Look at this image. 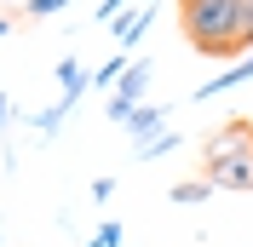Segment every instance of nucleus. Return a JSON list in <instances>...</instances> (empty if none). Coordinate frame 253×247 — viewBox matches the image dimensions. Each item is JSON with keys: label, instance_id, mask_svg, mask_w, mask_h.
<instances>
[{"label": "nucleus", "instance_id": "1", "mask_svg": "<svg viewBox=\"0 0 253 247\" xmlns=\"http://www.w3.org/2000/svg\"><path fill=\"white\" fill-rule=\"evenodd\" d=\"M178 23L202 58L253 52V0H178Z\"/></svg>", "mask_w": 253, "mask_h": 247}, {"label": "nucleus", "instance_id": "2", "mask_svg": "<svg viewBox=\"0 0 253 247\" xmlns=\"http://www.w3.org/2000/svg\"><path fill=\"white\" fill-rule=\"evenodd\" d=\"M202 178L230 196H253V121L219 126L202 150Z\"/></svg>", "mask_w": 253, "mask_h": 247}, {"label": "nucleus", "instance_id": "3", "mask_svg": "<svg viewBox=\"0 0 253 247\" xmlns=\"http://www.w3.org/2000/svg\"><path fill=\"white\" fill-rule=\"evenodd\" d=\"M150 75H156V69H150V58L126 63V75L110 86V104H104V109H110V121H121V126H126V115L138 109V98H144V86H150Z\"/></svg>", "mask_w": 253, "mask_h": 247}, {"label": "nucleus", "instance_id": "4", "mask_svg": "<svg viewBox=\"0 0 253 247\" xmlns=\"http://www.w3.org/2000/svg\"><path fill=\"white\" fill-rule=\"evenodd\" d=\"M126 132H132V150H144L150 138L167 132V109H161V104H138L132 115H126Z\"/></svg>", "mask_w": 253, "mask_h": 247}, {"label": "nucleus", "instance_id": "5", "mask_svg": "<svg viewBox=\"0 0 253 247\" xmlns=\"http://www.w3.org/2000/svg\"><path fill=\"white\" fill-rule=\"evenodd\" d=\"M248 81H253V52H248L242 63H230V69H219L213 81H202L196 98H219V92H230V86H248Z\"/></svg>", "mask_w": 253, "mask_h": 247}, {"label": "nucleus", "instance_id": "6", "mask_svg": "<svg viewBox=\"0 0 253 247\" xmlns=\"http://www.w3.org/2000/svg\"><path fill=\"white\" fill-rule=\"evenodd\" d=\"M52 75H58V86H63V104H81V92L92 86V75H86L75 58H58V69H52Z\"/></svg>", "mask_w": 253, "mask_h": 247}, {"label": "nucleus", "instance_id": "7", "mask_svg": "<svg viewBox=\"0 0 253 247\" xmlns=\"http://www.w3.org/2000/svg\"><path fill=\"white\" fill-rule=\"evenodd\" d=\"M150 17H156V12H126V17H115V41H121V52L132 46L144 29H150Z\"/></svg>", "mask_w": 253, "mask_h": 247}, {"label": "nucleus", "instance_id": "8", "mask_svg": "<svg viewBox=\"0 0 253 247\" xmlns=\"http://www.w3.org/2000/svg\"><path fill=\"white\" fill-rule=\"evenodd\" d=\"M126 63H132V58H126V52H115V58H104V63H98V69H92V86H98V92H110L115 81L126 75Z\"/></svg>", "mask_w": 253, "mask_h": 247}, {"label": "nucleus", "instance_id": "9", "mask_svg": "<svg viewBox=\"0 0 253 247\" xmlns=\"http://www.w3.org/2000/svg\"><path fill=\"white\" fill-rule=\"evenodd\" d=\"M207 196H213L207 178H178V184H173V201H178V207H202Z\"/></svg>", "mask_w": 253, "mask_h": 247}, {"label": "nucleus", "instance_id": "10", "mask_svg": "<svg viewBox=\"0 0 253 247\" xmlns=\"http://www.w3.org/2000/svg\"><path fill=\"white\" fill-rule=\"evenodd\" d=\"M167 150H178V132H161V138H150L144 150H132V155H138V161H161Z\"/></svg>", "mask_w": 253, "mask_h": 247}, {"label": "nucleus", "instance_id": "11", "mask_svg": "<svg viewBox=\"0 0 253 247\" xmlns=\"http://www.w3.org/2000/svg\"><path fill=\"white\" fill-rule=\"evenodd\" d=\"M63 115H69V104H52V109H41V115H35V126H41V132L52 138V132L63 126Z\"/></svg>", "mask_w": 253, "mask_h": 247}, {"label": "nucleus", "instance_id": "12", "mask_svg": "<svg viewBox=\"0 0 253 247\" xmlns=\"http://www.w3.org/2000/svg\"><path fill=\"white\" fill-rule=\"evenodd\" d=\"M86 247H121V224H98V230L86 236Z\"/></svg>", "mask_w": 253, "mask_h": 247}, {"label": "nucleus", "instance_id": "13", "mask_svg": "<svg viewBox=\"0 0 253 247\" xmlns=\"http://www.w3.org/2000/svg\"><path fill=\"white\" fill-rule=\"evenodd\" d=\"M63 6H69V0H23V12H29V17H41V23H46L52 12H63Z\"/></svg>", "mask_w": 253, "mask_h": 247}, {"label": "nucleus", "instance_id": "14", "mask_svg": "<svg viewBox=\"0 0 253 247\" xmlns=\"http://www.w3.org/2000/svg\"><path fill=\"white\" fill-rule=\"evenodd\" d=\"M121 6H126V0H104L92 17H98V23H115V17H121Z\"/></svg>", "mask_w": 253, "mask_h": 247}, {"label": "nucleus", "instance_id": "15", "mask_svg": "<svg viewBox=\"0 0 253 247\" xmlns=\"http://www.w3.org/2000/svg\"><path fill=\"white\" fill-rule=\"evenodd\" d=\"M115 196V178H92V201H110Z\"/></svg>", "mask_w": 253, "mask_h": 247}, {"label": "nucleus", "instance_id": "16", "mask_svg": "<svg viewBox=\"0 0 253 247\" xmlns=\"http://www.w3.org/2000/svg\"><path fill=\"white\" fill-rule=\"evenodd\" d=\"M0 126H12V104H6V92H0Z\"/></svg>", "mask_w": 253, "mask_h": 247}, {"label": "nucleus", "instance_id": "17", "mask_svg": "<svg viewBox=\"0 0 253 247\" xmlns=\"http://www.w3.org/2000/svg\"><path fill=\"white\" fill-rule=\"evenodd\" d=\"M6 35H12V17H0V41H6Z\"/></svg>", "mask_w": 253, "mask_h": 247}, {"label": "nucleus", "instance_id": "18", "mask_svg": "<svg viewBox=\"0 0 253 247\" xmlns=\"http://www.w3.org/2000/svg\"><path fill=\"white\" fill-rule=\"evenodd\" d=\"M0 6H23V0H0Z\"/></svg>", "mask_w": 253, "mask_h": 247}]
</instances>
